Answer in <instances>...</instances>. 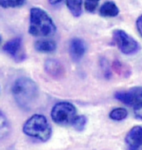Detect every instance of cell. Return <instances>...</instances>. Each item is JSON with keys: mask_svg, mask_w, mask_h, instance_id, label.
I'll return each mask as SVG.
<instances>
[{"mask_svg": "<svg viewBox=\"0 0 142 150\" xmlns=\"http://www.w3.org/2000/svg\"><path fill=\"white\" fill-rule=\"evenodd\" d=\"M112 68L114 72L122 77H129L131 74V70L128 65L123 64L119 60H115L112 64Z\"/></svg>", "mask_w": 142, "mask_h": 150, "instance_id": "obj_13", "label": "cell"}, {"mask_svg": "<svg viewBox=\"0 0 142 150\" xmlns=\"http://www.w3.org/2000/svg\"><path fill=\"white\" fill-rule=\"evenodd\" d=\"M44 68L48 75H49L51 77L59 79L65 74V68L58 60L48 58L45 61L44 64Z\"/></svg>", "mask_w": 142, "mask_h": 150, "instance_id": "obj_8", "label": "cell"}, {"mask_svg": "<svg viewBox=\"0 0 142 150\" xmlns=\"http://www.w3.org/2000/svg\"><path fill=\"white\" fill-rule=\"evenodd\" d=\"M26 0H0V6L4 8H15L22 6Z\"/></svg>", "mask_w": 142, "mask_h": 150, "instance_id": "obj_19", "label": "cell"}, {"mask_svg": "<svg viewBox=\"0 0 142 150\" xmlns=\"http://www.w3.org/2000/svg\"><path fill=\"white\" fill-rule=\"evenodd\" d=\"M136 25H137V28L139 32V34L142 36V15L139 16L137 19V22H136Z\"/></svg>", "mask_w": 142, "mask_h": 150, "instance_id": "obj_21", "label": "cell"}, {"mask_svg": "<svg viewBox=\"0 0 142 150\" xmlns=\"http://www.w3.org/2000/svg\"><path fill=\"white\" fill-rule=\"evenodd\" d=\"M0 43H1V37H0Z\"/></svg>", "mask_w": 142, "mask_h": 150, "instance_id": "obj_23", "label": "cell"}, {"mask_svg": "<svg viewBox=\"0 0 142 150\" xmlns=\"http://www.w3.org/2000/svg\"><path fill=\"white\" fill-rule=\"evenodd\" d=\"M129 150H140L142 146V127H132L126 136Z\"/></svg>", "mask_w": 142, "mask_h": 150, "instance_id": "obj_7", "label": "cell"}, {"mask_svg": "<svg viewBox=\"0 0 142 150\" xmlns=\"http://www.w3.org/2000/svg\"><path fill=\"white\" fill-rule=\"evenodd\" d=\"M99 14L104 17H115L119 14V9L116 3L112 1H107L100 6Z\"/></svg>", "mask_w": 142, "mask_h": 150, "instance_id": "obj_11", "label": "cell"}, {"mask_svg": "<svg viewBox=\"0 0 142 150\" xmlns=\"http://www.w3.org/2000/svg\"><path fill=\"white\" fill-rule=\"evenodd\" d=\"M82 4L83 0H67V8L75 17H78L82 15Z\"/></svg>", "mask_w": 142, "mask_h": 150, "instance_id": "obj_15", "label": "cell"}, {"mask_svg": "<svg viewBox=\"0 0 142 150\" xmlns=\"http://www.w3.org/2000/svg\"><path fill=\"white\" fill-rule=\"evenodd\" d=\"M87 50L86 44L84 40L79 38H74L69 43V54L72 59L76 62L80 60L85 55Z\"/></svg>", "mask_w": 142, "mask_h": 150, "instance_id": "obj_9", "label": "cell"}, {"mask_svg": "<svg viewBox=\"0 0 142 150\" xmlns=\"http://www.w3.org/2000/svg\"><path fill=\"white\" fill-rule=\"evenodd\" d=\"M3 50L13 57L16 62H21L26 58L24 51H22V38L20 37L15 38L5 44Z\"/></svg>", "mask_w": 142, "mask_h": 150, "instance_id": "obj_6", "label": "cell"}, {"mask_svg": "<svg viewBox=\"0 0 142 150\" xmlns=\"http://www.w3.org/2000/svg\"><path fill=\"white\" fill-rule=\"evenodd\" d=\"M49 1V4L52 5V6H56V5H58L60 4L63 0H48Z\"/></svg>", "mask_w": 142, "mask_h": 150, "instance_id": "obj_22", "label": "cell"}, {"mask_svg": "<svg viewBox=\"0 0 142 150\" xmlns=\"http://www.w3.org/2000/svg\"><path fill=\"white\" fill-rule=\"evenodd\" d=\"M99 0H85V9L89 12L93 13L97 9V6H99Z\"/></svg>", "mask_w": 142, "mask_h": 150, "instance_id": "obj_20", "label": "cell"}, {"mask_svg": "<svg viewBox=\"0 0 142 150\" xmlns=\"http://www.w3.org/2000/svg\"><path fill=\"white\" fill-rule=\"evenodd\" d=\"M133 96V103L131 107L134 110L137 118L142 120V86H137L130 89Z\"/></svg>", "mask_w": 142, "mask_h": 150, "instance_id": "obj_10", "label": "cell"}, {"mask_svg": "<svg viewBox=\"0 0 142 150\" xmlns=\"http://www.w3.org/2000/svg\"><path fill=\"white\" fill-rule=\"evenodd\" d=\"M57 26L49 15L39 7L30 9L28 33L33 37L47 38L54 35Z\"/></svg>", "mask_w": 142, "mask_h": 150, "instance_id": "obj_2", "label": "cell"}, {"mask_svg": "<svg viewBox=\"0 0 142 150\" xmlns=\"http://www.w3.org/2000/svg\"><path fill=\"white\" fill-rule=\"evenodd\" d=\"M24 134L29 137L47 142L52 136V127L45 116L35 114L23 125Z\"/></svg>", "mask_w": 142, "mask_h": 150, "instance_id": "obj_3", "label": "cell"}, {"mask_svg": "<svg viewBox=\"0 0 142 150\" xmlns=\"http://www.w3.org/2000/svg\"><path fill=\"white\" fill-rule=\"evenodd\" d=\"M76 117L77 108L69 102H58L51 110L52 120L59 126L71 125Z\"/></svg>", "mask_w": 142, "mask_h": 150, "instance_id": "obj_4", "label": "cell"}, {"mask_svg": "<svg viewBox=\"0 0 142 150\" xmlns=\"http://www.w3.org/2000/svg\"><path fill=\"white\" fill-rule=\"evenodd\" d=\"M12 95L17 105L24 110H30L38 98V86L33 79L22 76L12 86Z\"/></svg>", "mask_w": 142, "mask_h": 150, "instance_id": "obj_1", "label": "cell"}, {"mask_svg": "<svg viewBox=\"0 0 142 150\" xmlns=\"http://www.w3.org/2000/svg\"><path fill=\"white\" fill-rule=\"evenodd\" d=\"M87 123V118L85 116H77L74 120L72 121V127L75 128V130L78 132H82L86 128Z\"/></svg>", "mask_w": 142, "mask_h": 150, "instance_id": "obj_18", "label": "cell"}, {"mask_svg": "<svg viewBox=\"0 0 142 150\" xmlns=\"http://www.w3.org/2000/svg\"><path fill=\"white\" fill-rule=\"evenodd\" d=\"M113 39L119 49L123 54L131 56L139 51L140 46L138 42L133 38L128 33L121 29H116L113 32Z\"/></svg>", "mask_w": 142, "mask_h": 150, "instance_id": "obj_5", "label": "cell"}, {"mask_svg": "<svg viewBox=\"0 0 142 150\" xmlns=\"http://www.w3.org/2000/svg\"><path fill=\"white\" fill-rule=\"evenodd\" d=\"M35 49L40 53H52L57 49V44L52 40H38L35 44Z\"/></svg>", "mask_w": 142, "mask_h": 150, "instance_id": "obj_12", "label": "cell"}, {"mask_svg": "<svg viewBox=\"0 0 142 150\" xmlns=\"http://www.w3.org/2000/svg\"><path fill=\"white\" fill-rule=\"evenodd\" d=\"M128 117V111L125 108H118L111 110L109 113V118L114 120V121H122L126 119Z\"/></svg>", "mask_w": 142, "mask_h": 150, "instance_id": "obj_17", "label": "cell"}, {"mask_svg": "<svg viewBox=\"0 0 142 150\" xmlns=\"http://www.w3.org/2000/svg\"><path fill=\"white\" fill-rule=\"evenodd\" d=\"M115 98L117 100L122 102L123 104H125L127 105H129L131 107L132 103H133V96L132 93L129 91H120V92H117L115 94Z\"/></svg>", "mask_w": 142, "mask_h": 150, "instance_id": "obj_16", "label": "cell"}, {"mask_svg": "<svg viewBox=\"0 0 142 150\" xmlns=\"http://www.w3.org/2000/svg\"><path fill=\"white\" fill-rule=\"evenodd\" d=\"M11 131L10 123L8 121L6 115L0 111V139L6 138L8 135H9Z\"/></svg>", "mask_w": 142, "mask_h": 150, "instance_id": "obj_14", "label": "cell"}]
</instances>
